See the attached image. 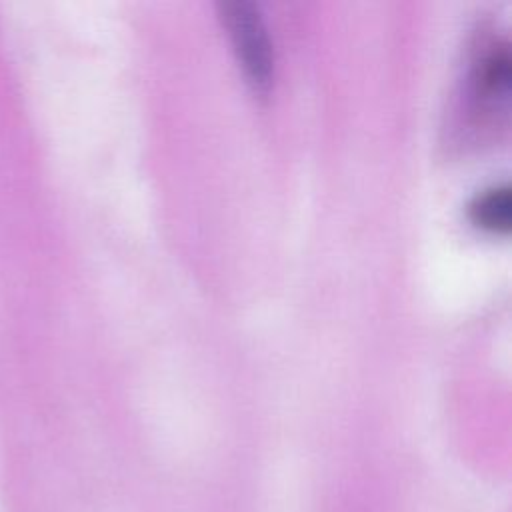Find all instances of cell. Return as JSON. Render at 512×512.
Returning <instances> with one entry per match:
<instances>
[{"label": "cell", "instance_id": "1", "mask_svg": "<svg viewBox=\"0 0 512 512\" xmlns=\"http://www.w3.org/2000/svg\"><path fill=\"white\" fill-rule=\"evenodd\" d=\"M218 10L248 82L256 92H268L274 74V52L258 6L248 0H234L222 2Z\"/></svg>", "mask_w": 512, "mask_h": 512}, {"label": "cell", "instance_id": "2", "mask_svg": "<svg viewBox=\"0 0 512 512\" xmlns=\"http://www.w3.org/2000/svg\"><path fill=\"white\" fill-rule=\"evenodd\" d=\"M470 218L484 230L506 232L510 228V188L500 184L478 192L470 204Z\"/></svg>", "mask_w": 512, "mask_h": 512}]
</instances>
